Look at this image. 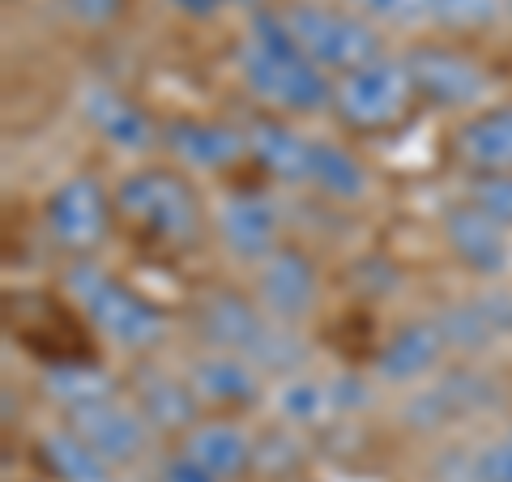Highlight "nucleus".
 <instances>
[{"mask_svg":"<svg viewBox=\"0 0 512 482\" xmlns=\"http://www.w3.org/2000/svg\"><path fill=\"white\" fill-rule=\"evenodd\" d=\"M239 82L256 103L274 107L278 116H312L333 103V82L299 52L286 30L282 9H256L248 35L235 47Z\"/></svg>","mask_w":512,"mask_h":482,"instance_id":"1","label":"nucleus"},{"mask_svg":"<svg viewBox=\"0 0 512 482\" xmlns=\"http://www.w3.org/2000/svg\"><path fill=\"white\" fill-rule=\"evenodd\" d=\"M43 222H47V235H52L64 252L86 256L107 239L111 201L94 175H73V180H64L52 197H47Z\"/></svg>","mask_w":512,"mask_h":482,"instance_id":"10","label":"nucleus"},{"mask_svg":"<svg viewBox=\"0 0 512 482\" xmlns=\"http://www.w3.org/2000/svg\"><path fill=\"white\" fill-rule=\"evenodd\" d=\"M448 150L474 175L512 171V103L483 107L466 116L453 128V137H448Z\"/></svg>","mask_w":512,"mask_h":482,"instance_id":"16","label":"nucleus"},{"mask_svg":"<svg viewBox=\"0 0 512 482\" xmlns=\"http://www.w3.org/2000/svg\"><path fill=\"white\" fill-rule=\"evenodd\" d=\"M180 453L218 482H235L256 465V440L231 419H201L180 436Z\"/></svg>","mask_w":512,"mask_h":482,"instance_id":"17","label":"nucleus"},{"mask_svg":"<svg viewBox=\"0 0 512 482\" xmlns=\"http://www.w3.org/2000/svg\"><path fill=\"white\" fill-rule=\"evenodd\" d=\"M474 308L483 312V320L495 329V337H500V333H512V291H508V286L483 291V295L474 299Z\"/></svg>","mask_w":512,"mask_h":482,"instance_id":"31","label":"nucleus"},{"mask_svg":"<svg viewBox=\"0 0 512 482\" xmlns=\"http://www.w3.org/2000/svg\"><path fill=\"white\" fill-rule=\"evenodd\" d=\"M64 427H69L86 448H94L111 470L137 465L150 453V436H154V427L141 419V410L133 401H120L116 393L82 401V406H69L64 410Z\"/></svg>","mask_w":512,"mask_h":482,"instance_id":"7","label":"nucleus"},{"mask_svg":"<svg viewBox=\"0 0 512 482\" xmlns=\"http://www.w3.org/2000/svg\"><path fill=\"white\" fill-rule=\"evenodd\" d=\"M508 13H512V0H508Z\"/></svg>","mask_w":512,"mask_h":482,"instance_id":"35","label":"nucleus"},{"mask_svg":"<svg viewBox=\"0 0 512 482\" xmlns=\"http://www.w3.org/2000/svg\"><path fill=\"white\" fill-rule=\"evenodd\" d=\"M133 406L154 431H171V436H184L188 427L201 423V397L192 393L188 380L167 376L163 367H137Z\"/></svg>","mask_w":512,"mask_h":482,"instance_id":"18","label":"nucleus"},{"mask_svg":"<svg viewBox=\"0 0 512 482\" xmlns=\"http://www.w3.org/2000/svg\"><path fill=\"white\" fill-rule=\"evenodd\" d=\"M372 26H414L427 18V0H350Z\"/></svg>","mask_w":512,"mask_h":482,"instance_id":"29","label":"nucleus"},{"mask_svg":"<svg viewBox=\"0 0 512 482\" xmlns=\"http://www.w3.org/2000/svg\"><path fill=\"white\" fill-rule=\"evenodd\" d=\"M470 482H512V431L470 457Z\"/></svg>","mask_w":512,"mask_h":482,"instance_id":"30","label":"nucleus"},{"mask_svg":"<svg viewBox=\"0 0 512 482\" xmlns=\"http://www.w3.org/2000/svg\"><path fill=\"white\" fill-rule=\"evenodd\" d=\"M308 184L325 192L333 201H359L367 192V171L350 150L333 146V141H312V171Z\"/></svg>","mask_w":512,"mask_h":482,"instance_id":"23","label":"nucleus"},{"mask_svg":"<svg viewBox=\"0 0 512 482\" xmlns=\"http://www.w3.org/2000/svg\"><path fill=\"white\" fill-rule=\"evenodd\" d=\"M333 406V384H320L312 376H286L278 389V414L286 423H320Z\"/></svg>","mask_w":512,"mask_h":482,"instance_id":"24","label":"nucleus"},{"mask_svg":"<svg viewBox=\"0 0 512 482\" xmlns=\"http://www.w3.org/2000/svg\"><path fill=\"white\" fill-rule=\"evenodd\" d=\"M82 111H86V120L111 141V146L124 150V154H150L158 141H163V128H158L133 99H124L120 90L90 86L82 94Z\"/></svg>","mask_w":512,"mask_h":482,"instance_id":"20","label":"nucleus"},{"mask_svg":"<svg viewBox=\"0 0 512 482\" xmlns=\"http://www.w3.org/2000/svg\"><path fill=\"white\" fill-rule=\"evenodd\" d=\"M402 60H406L414 99H423L427 107H436V111L474 107L487 94L483 64H478L474 56H466V52H457V47L419 43V47H410Z\"/></svg>","mask_w":512,"mask_h":482,"instance_id":"8","label":"nucleus"},{"mask_svg":"<svg viewBox=\"0 0 512 482\" xmlns=\"http://www.w3.org/2000/svg\"><path fill=\"white\" fill-rule=\"evenodd\" d=\"M192 325L205 350H227V355H244L265 376H299L308 363V346L291 325H278L274 316L248 295L231 291V286H214L197 299L192 308Z\"/></svg>","mask_w":512,"mask_h":482,"instance_id":"2","label":"nucleus"},{"mask_svg":"<svg viewBox=\"0 0 512 482\" xmlns=\"http://www.w3.org/2000/svg\"><path fill=\"white\" fill-rule=\"evenodd\" d=\"M256 303L278 325H303L320 303V269L303 248L282 244L256 265Z\"/></svg>","mask_w":512,"mask_h":482,"instance_id":"9","label":"nucleus"},{"mask_svg":"<svg viewBox=\"0 0 512 482\" xmlns=\"http://www.w3.org/2000/svg\"><path fill=\"white\" fill-rule=\"evenodd\" d=\"M167 5L175 9V13H184V18H197V22H205V18H218L227 5H235V0H167Z\"/></svg>","mask_w":512,"mask_h":482,"instance_id":"34","label":"nucleus"},{"mask_svg":"<svg viewBox=\"0 0 512 482\" xmlns=\"http://www.w3.org/2000/svg\"><path fill=\"white\" fill-rule=\"evenodd\" d=\"M64 295L73 299V308L90 320V329L103 342L128 350V355L154 350L167 337L163 308L146 295H137L133 286H124L120 278H111L107 269L86 261V256L64 269Z\"/></svg>","mask_w":512,"mask_h":482,"instance_id":"3","label":"nucleus"},{"mask_svg":"<svg viewBox=\"0 0 512 482\" xmlns=\"http://www.w3.org/2000/svg\"><path fill=\"white\" fill-rule=\"evenodd\" d=\"M116 210L146 239H158L167 248H192L205 235L197 188L171 167H141L124 175L116 188Z\"/></svg>","mask_w":512,"mask_h":482,"instance_id":"4","label":"nucleus"},{"mask_svg":"<svg viewBox=\"0 0 512 482\" xmlns=\"http://www.w3.org/2000/svg\"><path fill=\"white\" fill-rule=\"evenodd\" d=\"M39 461L56 482H111V465L77 440L69 427L47 431L39 440Z\"/></svg>","mask_w":512,"mask_h":482,"instance_id":"22","label":"nucleus"},{"mask_svg":"<svg viewBox=\"0 0 512 482\" xmlns=\"http://www.w3.org/2000/svg\"><path fill=\"white\" fill-rule=\"evenodd\" d=\"M163 146L188 171H222V167H235L248 154V137H244V128L180 116L163 124Z\"/></svg>","mask_w":512,"mask_h":482,"instance_id":"15","label":"nucleus"},{"mask_svg":"<svg viewBox=\"0 0 512 482\" xmlns=\"http://www.w3.org/2000/svg\"><path fill=\"white\" fill-rule=\"evenodd\" d=\"M495 401H500V389H495L491 376H478L474 367H457V372L436 376L427 389H419L406 401L402 423L414 431H440L495 406Z\"/></svg>","mask_w":512,"mask_h":482,"instance_id":"11","label":"nucleus"},{"mask_svg":"<svg viewBox=\"0 0 512 482\" xmlns=\"http://www.w3.org/2000/svg\"><path fill=\"white\" fill-rule=\"evenodd\" d=\"M248 154L261 163L278 184H308L312 171V137H303L282 116H252L244 124Z\"/></svg>","mask_w":512,"mask_h":482,"instance_id":"21","label":"nucleus"},{"mask_svg":"<svg viewBox=\"0 0 512 482\" xmlns=\"http://www.w3.org/2000/svg\"><path fill=\"white\" fill-rule=\"evenodd\" d=\"M286 30L299 43V52L308 56L320 73H350L363 64L380 60V30L359 18L355 9H329L316 0H295L291 9H282Z\"/></svg>","mask_w":512,"mask_h":482,"instance_id":"5","label":"nucleus"},{"mask_svg":"<svg viewBox=\"0 0 512 482\" xmlns=\"http://www.w3.org/2000/svg\"><path fill=\"white\" fill-rule=\"evenodd\" d=\"M440 231H444L448 252H453L470 273H478V278H500V273L508 269V261H512L508 227H500V222L487 218L470 201L448 205V210L440 214Z\"/></svg>","mask_w":512,"mask_h":482,"instance_id":"13","label":"nucleus"},{"mask_svg":"<svg viewBox=\"0 0 512 482\" xmlns=\"http://www.w3.org/2000/svg\"><path fill=\"white\" fill-rule=\"evenodd\" d=\"M504 9L508 0H427V18L444 30H457V35L495 26Z\"/></svg>","mask_w":512,"mask_h":482,"instance_id":"26","label":"nucleus"},{"mask_svg":"<svg viewBox=\"0 0 512 482\" xmlns=\"http://www.w3.org/2000/svg\"><path fill=\"white\" fill-rule=\"evenodd\" d=\"M414 86L406 73V60L380 56L363 69H350L333 82V116H338L350 133H384L410 111Z\"/></svg>","mask_w":512,"mask_h":482,"instance_id":"6","label":"nucleus"},{"mask_svg":"<svg viewBox=\"0 0 512 482\" xmlns=\"http://www.w3.org/2000/svg\"><path fill=\"white\" fill-rule=\"evenodd\" d=\"M158 482H218L214 474H205L197 461H188L184 453H171L163 465H158Z\"/></svg>","mask_w":512,"mask_h":482,"instance_id":"33","label":"nucleus"},{"mask_svg":"<svg viewBox=\"0 0 512 482\" xmlns=\"http://www.w3.org/2000/svg\"><path fill=\"white\" fill-rule=\"evenodd\" d=\"M436 325L444 333L448 350H466V355H478V350H487L495 342V329L483 320V312L474 308V299L448 303L444 312H436Z\"/></svg>","mask_w":512,"mask_h":482,"instance_id":"25","label":"nucleus"},{"mask_svg":"<svg viewBox=\"0 0 512 482\" xmlns=\"http://www.w3.org/2000/svg\"><path fill=\"white\" fill-rule=\"evenodd\" d=\"M64 9L82 26H111L124 13V0H64Z\"/></svg>","mask_w":512,"mask_h":482,"instance_id":"32","label":"nucleus"},{"mask_svg":"<svg viewBox=\"0 0 512 482\" xmlns=\"http://www.w3.org/2000/svg\"><path fill=\"white\" fill-rule=\"evenodd\" d=\"M261 367L248 363L244 355H227V350H205L188 367V384L201 397V406H252L261 401Z\"/></svg>","mask_w":512,"mask_h":482,"instance_id":"19","label":"nucleus"},{"mask_svg":"<svg viewBox=\"0 0 512 482\" xmlns=\"http://www.w3.org/2000/svg\"><path fill=\"white\" fill-rule=\"evenodd\" d=\"M466 201L478 205L487 218H495L500 227L512 231V171L500 175H474L470 188H466Z\"/></svg>","mask_w":512,"mask_h":482,"instance_id":"28","label":"nucleus"},{"mask_svg":"<svg viewBox=\"0 0 512 482\" xmlns=\"http://www.w3.org/2000/svg\"><path fill=\"white\" fill-rule=\"evenodd\" d=\"M218 235L235 261L261 265L269 252H278L282 235V214L265 192H231L218 210Z\"/></svg>","mask_w":512,"mask_h":482,"instance_id":"14","label":"nucleus"},{"mask_svg":"<svg viewBox=\"0 0 512 482\" xmlns=\"http://www.w3.org/2000/svg\"><path fill=\"white\" fill-rule=\"evenodd\" d=\"M47 393H56L64 401V410H69V406H82V401L107 397L111 384H107V376L86 372V367H52V372H47Z\"/></svg>","mask_w":512,"mask_h":482,"instance_id":"27","label":"nucleus"},{"mask_svg":"<svg viewBox=\"0 0 512 482\" xmlns=\"http://www.w3.org/2000/svg\"><path fill=\"white\" fill-rule=\"evenodd\" d=\"M444 355H448V342L436 325V316H419L389 333V342L372 359V376L380 384H393V389H406V384L436 376Z\"/></svg>","mask_w":512,"mask_h":482,"instance_id":"12","label":"nucleus"}]
</instances>
